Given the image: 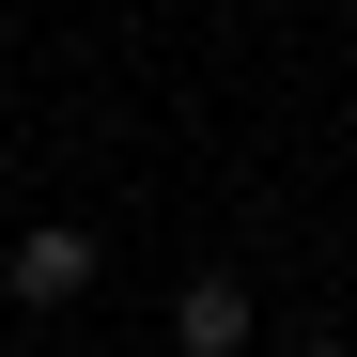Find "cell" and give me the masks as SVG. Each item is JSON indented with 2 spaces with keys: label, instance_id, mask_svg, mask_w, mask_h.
Masks as SVG:
<instances>
[{
  "label": "cell",
  "instance_id": "1",
  "mask_svg": "<svg viewBox=\"0 0 357 357\" xmlns=\"http://www.w3.org/2000/svg\"><path fill=\"white\" fill-rule=\"evenodd\" d=\"M93 264H109V233H78V218H31L16 249H0V295H16V311H78V295H93Z\"/></svg>",
  "mask_w": 357,
  "mask_h": 357
},
{
  "label": "cell",
  "instance_id": "2",
  "mask_svg": "<svg viewBox=\"0 0 357 357\" xmlns=\"http://www.w3.org/2000/svg\"><path fill=\"white\" fill-rule=\"evenodd\" d=\"M171 342H187V357H249V280H233V264L171 280Z\"/></svg>",
  "mask_w": 357,
  "mask_h": 357
},
{
  "label": "cell",
  "instance_id": "3",
  "mask_svg": "<svg viewBox=\"0 0 357 357\" xmlns=\"http://www.w3.org/2000/svg\"><path fill=\"white\" fill-rule=\"evenodd\" d=\"M295 357H357V342H295Z\"/></svg>",
  "mask_w": 357,
  "mask_h": 357
},
{
  "label": "cell",
  "instance_id": "4",
  "mask_svg": "<svg viewBox=\"0 0 357 357\" xmlns=\"http://www.w3.org/2000/svg\"><path fill=\"white\" fill-rule=\"evenodd\" d=\"M0 249H16V218H0Z\"/></svg>",
  "mask_w": 357,
  "mask_h": 357
}]
</instances>
